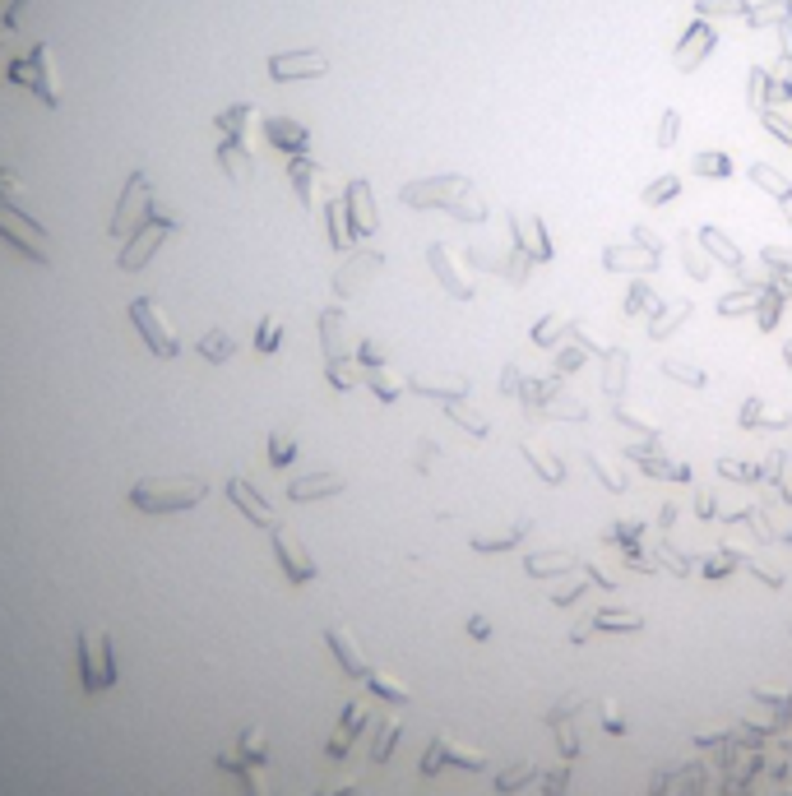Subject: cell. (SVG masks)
<instances>
[{"mask_svg": "<svg viewBox=\"0 0 792 796\" xmlns=\"http://www.w3.org/2000/svg\"><path fill=\"white\" fill-rule=\"evenodd\" d=\"M403 204L413 209H445V213H459L469 223H482L486 218V204L473 195V181L469 176H431V181H408L403 190Z\"/></svg>", "mask_w": 792, "mask_h": 796, "instance_id": "1", "label": "cell"}, {"mask_svg": "<svg viewBox=\"0 0 792 796\" xmlns=\"http://www.w3.org/2000/svg\"><path fill=\"white\" fill-rule=\"evenodd\" d=\"M320 74H330L324 51H279V56H269V79L274 84H297V79H320Z\"/></svg>", "mask_w": 792, "mask_h": 796, "instance_id": "2", "label": "cell"}, {"mask_svg": "<svg viewBox=\"0 0 792 796\" xmlns=\"http://www.w3.org/2000/svg\"><path fill=\"white\" fill-rule=\"evenodd\" d=\"M714 47H719V33L709 29L704 19H695L691 29L681 33V42H676V56H672V61H676V70H681V74H691V70H700V65H704V56H709V51H714Z\"/></svg>", "mask_w": 792, "mask_h": 796, "instance_id": "3", "label": "cell"}, {"mask_svg": "<svg viewBox=\"0 0 792 796\" xmlns=\"http://www.w3.org/2000/svg\"><path fill=\"white\" fill-rule=\"evenodd\" d=\"M426 260H431V269H435V278H441V287L450 292V296H459V301H473V283L463 278V273L450 264V255H445V245H431L426 251Z\"/></svg>", "mask_w": 792, "mask_h": 796, "instance_id": "4", "label": "cell"}, {"mask_svg": "<svg viewBox=\"0 0 792 796\" xmlns=\"http://www.w3.org/2000/svg\"><path fill=\"white\" fill-rule=\"evenodd\" d=\"M603 264L612 273H653V269H659V255H653V251H631V245H607Z\"/></svg>", "mask_w": 792, "mask_h": 796, "instance_id": "5", "label": "cell"}, {"mask_svg": "<svg viewBox=\"0 0 792 796\" xmlns=\"http://www.w3.org/2000/svg\"><path fill=\"white\" fill-rule=\"evenodd\" d=\"M348 213H352V232H357V236L375 232V204H371V185L366 181H352L348 185Z\"/></svg>", "mask_w": 792, "mask_h": 796, "instance_id": "6", "label": "cell"}, {"mask_svg": "<svg viewBox=\"0 0 792 796\" xmlns=\"http://www.w3.org/2000/svg\"><path fill=\"white\" fill-rule=\"evenodd\" d=\"M631 458H635V463H644V473L663 477V482H691V463H672V458L653 454V449H644V445H635V449H631Z\"/></svg>", "mask_w": 792, "mask_h": 796, "instance_id": "7", "label": "cell"}, {"mask_svg": "<svg viewBox=\"0 0 792 796\" xmlns=\"http://www.w3.org/2000/svg\"><path fill=\"white\" fill-rule=\"evenodd\" d=\"M783 301H788V292H783V283H779V278L760 287V301H755V324L764 329V334H770V329H779Z\"/></svg>", "mask_w": 792, "mask_h": 796, "instance_id": "8", "label": "cell"}, {"mask_svg": "<svg viewBox=\"0 0 792 796\" xmlns=\"http://www.w3.org/2000/svg\"><path fill=\"white\" fill-rule=\"evenodd\" d=\"M700 245H704V251L714 255L723 269L742 273V251L732 245V236H727V232H719V227H700Z\"/></svg>", "mask_w": 792, "mask_h": 796, "instance_id": "9", "label": "cell"}, {"mask_svg": "<svg viewBox=\"0 0 792 796\" xmlns=\"http://www.w3.org/2000/svg\"><path fill=\"white\" fill-rule=\"evenodd\" d=\"M408 384H413L418 394L445 398V403H454V398H463V394H469V375H454V380H426V375H413Z\"/></svg>", "mask_w": 792, "mask_h": 796, "instance_id": "10", "label": "cell"}, {"mask_svg": "<svg viewBox=\"0 0 792 796\" xmlns=\"http://www.w3.org/2000/svg\"><path fill=\"white\" fill-rule=\"evenodd\" d=\"M779 23H792V0H770V5L746 10V29H779Z\"/></svg>", "mask_w": 792, "mask_h": 796, "instance_id": "11", "label": "cell"}, {"mask_svg": "<svg viewBox=\"0 0 792 796\" xmlns=\"http://www.w3.org/2000/svg\"><path fill=\"white\" fill-rule=\"evenodd\" d=\"M751 181H755L760 190H770V195H774L779 204H783V200H792V181H788L779 167H770V162H755V167H751Z\"/></svg>", "mask_w": 792, "mask_h": 796, "instance_id": "12", "label": "cell"}, {"mask_svg": "<svg viewBox=\"0 0 792 796\" xmlns=\"http://www.w3.org/2000/svg\"><path fill=\"white\" fill-rule=\"evenodd\" d=\"M593 625L607 629V635H631V629H644V616L640 612H598Z\"/></svg>", "mask_w": 792, "mask_h": 796, "instance_id": "13", "label": "cell"}, {"mask_svg": "<svg viewBox=\"0 0 792 796\" xmlns=\"http://www.w3.org/2000/svg\"><path fill=\"white\" fill-rule=\"evenodd\" d=\"M691 311H695V306H691V301H676V306H672V311H663L659 320H653V324H649V338H672V334H676V329H681V320H691Z\"/></svg>", "mask_w": 792, "mask_h": 796, "instance_id": "14", "label": "cell"}, {"mask_svg": "<svg viewBox=\"0 0 792 796\" xmlns=\"http://www.w3.org/2000/svg\"><path fill=\"white\" fill-rule=\"evenodd\" d=\"M524 458L533 463V473H538L542 482H547V486H561V482H565V463H561V458H547V454H538L533 445H524Z\"/></svg>", "mask_w": 792, "mask_h": 796, "instance_id": "15", "label": "cell"}, {"mask_svg": "<svg viewBox=\"0 0 792 796\" xmlns=\"http://www.w3.org/2000/svg\"><path fill=\"white\" fill-rule=\"evenodd\" d=\"M580 561L575 556H529L524 569L533 574V579H552V574H565V569H575Z\"/></svg>", "mask_w": 792, "mask_h": 796, "instance_id": "16", "label": "cell"}, {"mask_svg": "<svg viewBox=\"0 0 792 796\" xmlns=\"http://www.w3.org/2000/svg\"><path fill=\"white\" fill-rule=\"evenodd\" d=\"M676 195H681V176H672V172L659 176L653 185H644V204H649V209H659V204H667V200H676Z\"/></svg>", "mask_w": 792, "mask_h": 796, "instance_id": "17", "label": "cell"}, {"mask_svg": "<svg viewBox=\"0 0 792 796\" xmlns=\"http://www.w3.org/2000/svg\"><path fill=\"white\" fill-rule=\"evenodd\" d=\"M755 301H760V287L727 292V296H719V315H746V311H755Z\"/></svg>", "mask_w": 792, "mask_h": 796, "instance_id": "18", "label": "cell"}, {"mask_svg": "<svg viewBox=\"0 0 792 796\" xmlns=\"http://www.w3.org/2000/svg\"><path fill=\"white\" fill-rule=\"evenodd\" d=\"M695 176H709V181L732 176V158H727V153H700V158H695Z\"/></svg>", "mask_w": 792, "mask_h": 796, "instance_id": "19", "label": "cell"}, {"mask_svg": "<svg viewBox=\"0 0 792 796\" xmlns=\"http://www.w3.org/2000/svg\"><path fill=\"white\" fill-rule=\"evenodd\" d=\"M445 413H450L459 426H469V431H473V441H486V417L469 413V407H463V398H459V403H445Z\"/></svg>", "mask_w": 792, "mask_h": 796, "instance_id": "20", "label": "cell"}, {"mask_svg": "<svg viewBox=\"0 0 792 796\" xmlns=\"http://www.w3.org/2000/svg\"><path fill=\"white\" fill-rule=\"evenodd\" d=\"M603 384H607L612 398H621V389H625V352H607V375H603Z\"/></svg>", "mask_w": 792, "mask_h": 796, "instance_id": "21", "label": "cell"}, {"mask_svg": "<svg viewBox=\"0 0 792 796\" xmlns=\"http://www.w3.org/2000/svg\"><path fill=\"white\" fill-rule=\"evenodd\" d=\"M746 84H751V89H746L751 107H760V112H764V107H770V84H774V79H770V70H751V79H746Z\"/></svg>", "mask_w": 792, "mask_h": 796, "instance_id": "22", "label": "cell"}, {"mask_svg": "<svg viewBox=\"0 0 792 796\" xmlns=\"http://www.w3.org/2000/svg\"><path fill=\"white\" fill-rule=\"evenodd\" d=\"M663 371H667L672 380H686V384H695V389L704 384V371H700V366H691L686 356H667V362H663Z\"/></svg>", "mask_w": 792, "mask_h": 796, "instance_id": "23", "label": "cell"}, {"mask_svg": "<svg viewBox=\"0 0 792 796\" xmlns=\"http://www.w3.org/2000/svg\"><path fill=\"white\" fill-rule=\"evenodd\" d=\"M760 260H764V264H770V269L779 273V283H788V278H792V255L783 251V245H764V251H760Z\"/></svg>", "mask_w": 792, "mask_h": 796, "instance_id": "24", "label": "cell"}, {"mask_svg": "<svg viewBox=\"0 0 792 796\" xmlns=\"http://www.w3.org/2000/svg\"><path fill=\"white\" fill-rule=\"evenodd\" d=\"M529 245H533V260H538V264H547V260H552V241H547V223H542V218H533Z\"/></svg>", "mask_w": 792, "mask_h": 796, "instance_id": "25", "label": "cell"}, {"mask_svg": "<svg viewBox=\"0 0 792 796\" xmlns=\"http://www.w3.org/2000/svg\"><path fill=\"white\" fill-rule=\"evenodd\" d=\"M565 329H570V320H556V315H547L538 329H533V343H542V347H552L556 338H565Z\"/></svg>", "mask_w": 792, "mask_h": 796, "instance_id": "26", "label": "cell"}, {"mask_svg": "<svg viewBox=\"0 0 792 796\" xmlns=\"http://www.w3.org/2000/svg\"><path fill=\"white\" fill-rule=\"evenodd\" d=\"M719 473L727 482H760V468L755 463H736V458H719Z\"/></svg>", "mask_w": 792, "mask_h": 796, "instance_id": "27", "label": "cell"}, {"mask_svg": "<svg viewBox=\"0 0 792 796\" xmlns=\"http://www.w3.org/2000/svg\"><path fill=\"white\" fill-rule=\"evenodd\" d=\"M644 306H653V287H649L644 278H635V283H631V296H625V315H640Z\"/></svg>", "mask_w": 792, "mask_h": 796, "instance_id": "28", "label": "cell"}, {"mask_svg": "<svg viewBox=\"0 0 792 796\" xmlns=\"http://www.w3.org/2000/svg\"><path fill=\"white\" fill-rule=\"evenodd\" d=\"M695 10H700V14H742V19H746L751 5H746V0H700Z\"/></svg>", "mask_w": 792, "mask_h": 796, "instance_id": "29", "label": "cell"}, {"mask_svg": "<svg viewBox=\"0 0 792 796\" xmlns=\"http://www.w3.org/2000/svg\"><path fill=\"white\" fill-rule=\"evenodd\" d=\"M676 134H681V116L667 107L663 121H659V149H672V144H676Z\"/></svg>", "mask_w": 792, "mask_h": 796, "instance_id": "30", "label": "cell"}, {"mask_svg": "<svg viewBox=\"0 0 792 796\" xmlns=\"http://www.w3.org/2000/svg\"><path fill=\"white\" fill-rule=\"evenodd\" d=\"M760 121H764V130H770V134H779L783 144H792V125H788V121L774 112V107H764V112H760Z\"/></svg>", "mask_w": 792, "mask_h": 796, "instance_id": "31", "label": "cell"}, {"mask_svg": "<svg viewBox=\"0 0 792 796\" xmlns=\"http://www.w3.org/2000/svg\"><path fill=\"white\" fill-rule=\"evenodd\" d=\"M580 366H584V347H580V343H570V347L556 352V371H561V375H565V371H580Z\"/></svg>", "mask_w": 792, "mask_h": 796, "instance_id": "32", "label": "cell"}, {"mask_svg": "<svg viewBox=\"0 0 792 796\" xmlns=\"http://www.w3.org/2000/svg\"><path fill=\"white\" fill-rule=\"evenodd\" d=\"M681 260H686V269H691V278H709V264L700 260V251H691L686 241H681Z\"/></svg>", "mask_w": 792, "mask_h": 796, "instance_id": "33", "label": "cell"}, {"mask_svg": "<svg viewBox=\"0 0 792 796\" xmlns=\"http://www.w3.org/2000/svg\"><path fill=\"white\" fill-rule=\"evenodd\" d=\"M732 565H736V556H709L704 574H709V579H723V574H732Z\"/></svg>", "mask_w": 792, "mask_h": 796, "instance_id": "34", "label": "cell"}, {"mask_svg": "<svg viewBox=\"0 0 792 796\" xmlns=\"http://www.w3.org/2000/svg\"><path fill=\"white\" fill-rule=\"evenodd\" d=\"M779 102H792V84H788V79H774V84H770V107H779Z\"/></svg>", "mask_w": 792, "mask_h": 796, "instance_id": "35", "label": "cell"}, {"mask_svg": "<svg viewBox=\"0 0 792 796\" xmlns=\"http://www.w3.org/2000/svg\"><path fill=\"white\" fill-rule=\"evenodd\" d=\"M589 463H593V468H598V477H603V482H607L612 491H621V486H625L621 477H612V473H607V463H603V458H598V454H589Z\"/></svg>", "mask_w": 792, "mask_h": 796, "instance_id": "36", "label": "cell"}, {"mask_svg": "<svg viewBox=\"0 0 792 796\" xmlns=\"http://www.w3.org/2000/svg\"><path fill=\"white\" fill-rule=\"evenodd\" d=\"M760 413H764V398H751V403L742 407V426H755V422H760Z\"/></svg>", "mask_w": 792, "mask_h": 796, "instance_id": "37", "label": "cell"}, {"mask_svg": "<svg viewBox=\"0 0 792 796\" xmlns=\"http://www.w3.org/2000/svg\"><path fill=\"white\" fill-rule=\"evenodd\" d=\"M779 42H783V65H792V23H779Z\"/></svg>", "mask_w": 792, "mask_h": 796, "instance_id": "38", "label": "cell"}, {"mask_svg": "<svg viewBox=\"0 0 792 796\" xmlns=\"http://www.w3.org/2000/svg\"><path fill=\"white\" fill-rule=\"evenodd\" d=\"M469 635H473V639H486V635H491V625H486L482 616H473V621H469Z\"/></svg>", "mask_w": 792, "mask_h": 796, "instance_id": "39", "label": "cell"}, {"mask_svg": "<svg viewBox=\"0 0 792 796\" xmlns=\"http://www.w3.org/2000/svg\"><path fill=\"white\" fill-rule=\"evenodd\" d=\"M505 394H519V366H505Z\"/></svg>", "mask_w": 792, "mask_h": 796, "instance_id": "40", "label": "cell"}, {"mask_svg": "<svg viewBox=\"0 0 792 796\" xmlns=\"http://www.w3.org/2000/svg\"><path fill=\"white\" fill-rule=\"evenodd\" d=\"M695 514H700V518H714V501L700 496V509H695Z\"/></svg>", "mask_w": 792, "mask_h": 796, "instance_id": "41", "label": "cell"}, {"mask_svg": "<svg viewBox=\"0 0 792 796\" xmlns=\"http://www.w3.org/2000/svg\"><path fill=\"white\" fill-rule=\"evenodd\" d=\"M783 366H788V371H792V338H788V343H783Z\"/></svg>", "mask_w": 792, "mask_h": 796, "instance_id": "42", "label": "cell"}, {"mask_svg": "<svg viewBox=\"0 0 792 796\" xmlns=\"http://www.w3.org/2000/svg\"><path fill=\"white\" fill-rule=\"evenodd\" d=\"M779 209H783V218H788V223H792V200H783Z\"/></svg>", "mask_w": 792, "mask_h": 796, "instance_id": "43", "label": "cell"}]
</instances>
